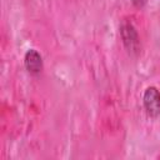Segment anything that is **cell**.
<instances>
[{
    "mask_svg": "<svg viewBox=\"0 0 160 160\" xmlns=\"http://www.w3.org/2000/svg\"><path fill=\"white\" fill-rule=\"evenodd\" d=\"M119 30H120L122 45L125 50L128 51V54L134 58L138 56L140 54V38H139L138 30L134 26V24L130 20L124 19L120 22Z\"/></svg>",
    "mask_w": 160,
    "mask_h": 160,
    "instance_id": "obj_1",
    "label": "cell"
},
{
    "mask_svg": "<svg viewBox=\"0 0 160 160\" xmlns=\"http://www.w3.org/2000/svg\"><path fill=\"white\" fill-rule=\"evenodd\" d=\"M142 105L145 112L150 118L160 116V91L156 86H148L142 95Z\"/></svg>",
    "mask_w": 160,
    "mask_h": 160,
    "instance_id": "obj_2",
    "label": "cell"
},
{
    "mask_svg": "<svg viewBox=\"0 0 160 160\" xmlns=\"http://www.w3.org/2000/svg\"><path fill=\"white\" fill-rule=\"evenodd\" d=\"M24 66L31 75H39L44 69V60L36 49H29L24 55Z\"/></svg>",
    "mask_w": 160,
    "mask_h": 160,
    "instance_id": "obj_3",
    "label": "cell"
},
{
    "mask_svg": "<svg viewBox=\"0 0 160 160\" xmlns=\"http://www.w3.org/2000/svg\"><path fill=\"white\" fill-rule=\"evenodd\" d=\"M131 2H132V5L134 6H136V8H144L145 6V4H146V1L148 0H130Z\"/></svg>",
    "mask_w": 160,
    "mask_h": 160,
    "instance_id": "obj_4",
    "label": "cell"
}]
</instances>
